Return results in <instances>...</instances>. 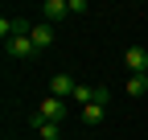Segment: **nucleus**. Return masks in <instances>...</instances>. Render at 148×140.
<instances>
[{
  "instance_id": "1",
  "label": "nucleus",
  "mask_w": 148,
  "mask_h": 140,
  "mask_svg": "<svg viewBox=\"0 0 148 140\" xmlns=\"http://www.w3.org/2000/svg\"><path fill=\"white\" fill-rule=\"evenodd\" d=\"M70 111H74V103H66V99H53V95H45L33 119H49V124H62V119H66Z\"/></svg>"
},
{
  "instance_id": "2",
  "label": "nucleus",
  "mask_w": 148,
  "mask_h": 140,
  "mask_svg": "<svg viewBox=\"0 0 148 140\" xmlns=\"http://www.w3.org/2000/svg\"><path fill=\"white\" fill-rule=\"evenodd\" d=\"M4 54H8L12 62H29V58H37V45L29 41V33H25V37H12V41L4 45Z\"/></svg>"
},
{
  "instance_id": "3",
  "label": "nucleus",
  "mask_w": 148,
  "mask_h": 140,
  "mask_svg": "<svg viewBox=\"0 0 148 140\" xmlns=\"http://www.w3.org/2000/svg\"><path fill=\"white\" fill-rule=\"evenodd\" d=\"M53 37H58V33H53V25H49V21H33V33H29V41L37 45V54H45V49L53 45Z\"/></svg>"
},
{
  "instance_id": "4",
  "label": "nucleus",
  "mask_w": 148,
  "mask_h": 140,
  "mask_svg": "<svg viewBox=\"0 0 148 140\" xmlns=\"http://www.w3.org/2000/svg\"><path fill=\"white\" fill-rule=\"evenodd\" d=\"M74 115H78L82 128H99L103 119H107V103H86V107H78Z\"/></svg>"
},
{
  "instance_id": "5",
  "label": "nucleus",
  "mask_w": 148,
  "mask_h": 140,
  "mask_svg": "<svg viewBox=\"0 0 148 140\" xmlns=\"http://www.w3.org/2000/svg\"><path fill=\"white\" fill-rule=\"evenodd\" d=\"M123 66H127V74H144L148 70V49L144 45H127L123 49Z\"/></svg>"
},
{
  "instance_id": "6",
  "label": "nucleus",
  "mask_w": 148,
  "mask_h": 140,
  "mask_svg": "<svg viewBox=\"0 0 148 140\" xmlns=\"http://www.w3.org/2000/svg\"><path fill=\"white\" fill-rule=\"evenodd\" d=\"M74 86H78V82H74L70 74H53V78H49V95L70 103V99H74Z\"/></svg>"
},
{
  "instance_id": "7",
  "label": "nucleus",
  "mask_w": 148,
  "mask_h": 140,
  "mask_svg": "<svg viewBox=\"0 0 148 140\" xmlns=\"http://www.w3.org/2000/svg\"><path fill=\"white\" fill-rule=\"evenodd\" d=\"M62 16H70V0H45V4H41V21L58 25Z\"/></svg>"
},
{
  "instance_id": "8",
  "label": "nucleus",
  "mask_w": 148,
  "mask_h": 140,
  "mask_svg": "<svg viewBox=\"0 0 148 140\" xmlns=\"http://www.w3.org/2000/svg\"><path fill=\"white\" fill-rule=\"evenodd\" d=\"M74 111H78V107H86V103H99V86H86V82H78V86H74Z\"/></svg>"
},
{
  "instance_id": "9",
  "label": "nucleus",
  "mask_w": 148,
  "mask_h": 140,
  "mask_svg": "<svg viewBox=\"0 0 148 140\" xmlns=\"http://www.w3.org/2000/svg\"><path fill=\"white\" fill-rule=\"evenodd\" d=\"M29 124L41 132V140H62V124H49V119H29Z\"/></svg>"
},
{
  "instance_id": "10",
  "label": "nucleus",
  "mask_w": 148,
  "mask_h": 140,
  "mask_svg": "<svg viewBox=\"0 0 148 140\" xmlns=\"http://www.w3.org/2000/svg\"><path fill=\"white\" fill-rule=\"evenodd\" d=\"M132 99H140V95H148V74H132L127 78V86H123Z\"/></svg>"
},
{
  "instance_id": "11",
  "label": "nucleus",
  "mask_w": 148,
  "mask_h": 140,
  "mask_svg": "<svg viewBox=\"0 0 148 140\" xmlns=\"http://www.w3.org/2000/svg\"><path fill=\"white\" fill-rule=\"evenodd\" d=\"M0 37H4V45L16 37V16H0Z\"/></svg>"
},
{
  "instance_id": "12",
  "label": "nucleus",
  "mask_w": 148,
  "mask_h": 140,
  "mask_svg": "<svg viewBox=\"0 0 148 140\" xmlns=\"http://www.w3.org/2000/svg\"><path fill=\"white\" fill-rule=\"evenodd\" d=\"M144 74H148V70H144Z\"/></svg>"
}]
</instances>
